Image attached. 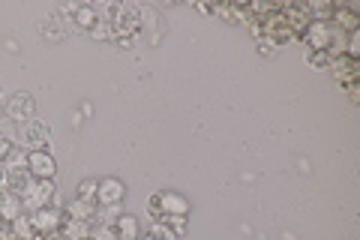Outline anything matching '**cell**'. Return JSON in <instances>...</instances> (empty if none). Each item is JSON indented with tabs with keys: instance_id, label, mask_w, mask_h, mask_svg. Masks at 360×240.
Segmentation results:
<instances>
[{
	"instance_id": "obj_8",
	"label": "cell",
	"mask_w": 360,
	"mask_h": 240,
	"mask_svg": "<svg viewBox=\"0 0 360 240\" xmlns=\"http://www.w3.org/2000/svg\"><path fill=\"white\" fill-rule=\"evenodd\" d=\"M63 13H66V18H70V25L75 30H84V33H90L99 21H103L96 13V6H90V4H72V6H66Z\"/></svg>"
},
{
	"instance_id": "obj_2",
	"label": "cell",
	"mask_w": 360,
	"mask_h": 240,
	"mask_svg": "<svg viewBox=\"0 0 360 240\" xmlns=\"http://www.w3.org/2000/svg\"><path fill=\"white\" fill-rule=\"evenodd\" d=\"M21 196V204L33 213V210H42V208H51L54 196H58V187L54 180H39V177H30V184L18 192Z\"/></svg>"
},
{
	"instance_id": "obj_19",
	"label": "cell",
	"mask_w": 360,
	"mask_h": 240,
	"mask_svg": "<svg viewBox=\"0 0 360 240\" xmlns=\"http://www.w3.org/2000/svg\"><path fill=\"white\" fill-rule=\"evenodd\" d=\"M15 147H18V144H13V139H9V135H4V132H0V165H4L6 159L13 156V151H15Z\"/></svg>"
},
{
	"instance_id": "obj_17",
	"label": "cell",
	"mask_w": 360,
	"mask_h": 240,
	"mask_svg": "<svg viewBox=\"0 0 360 240\" xmlns=\"http://www.w3.org/2000/svg\"><path fill=\"white\" fill-rule=\"evenodd\" d=\"M160 222H165L177 237H184V234H186V216H162Z\"/></svg>"
},
{
	"instance_id": "obj_22",
	"label": "cell",
	"mask_w": 360,
	"mask_h": 240,
	"mask_svg": "<svg viewBox=\"0 0 360 240\" xmlns=\"http://www.w3.org/2000/svg\"><path fill=\"white\" fill-rule=\"evenodd\" d=\"M141 240H156V237L153 234H141Z\"/></svg>"
},
{
	"instance_id": "obj_18",
	"label": "cell",
	"mask_w": 360,
	"mask_h": 240,
	"mask_svg": "<svg viewBox=\"0 0 360 240\" xmlns=\"http://www.w3.org/2000/svg\"><path fill=\"white\" fill-rule=\"evenodd\" d=\"M307 61H309L312 66H319V70H330L333 57H330V54H324V51H307Z\"/></svg>"
},
{
	"instance_id": "obj_7",
	"label": "cell",
	"mask_w": 360,
	"mask_h": 240,
	"mask_svg": "<svg viewBox=\"0 0 360 240\" xmlns=\"http://www.w3.org/2000/svg\"><path fill=\"white\" fill-rule=\"evenodd\" d=\"M63 220H66V213L58 210L54 204H51V208H42V210H33L30 213V225H33V232H37L39 237H49L54 232H60Z\"/></svg>"
},
{
	"instance_id": "obj_20",
	"label": "cell",
	"mask_w": 360,
	"mask_h": 240,
	"mask_svg": "<svg viewBox=\"0 0 360 240\" xmlns=\"http://www.w3.org/2000/svg\"><path fill=\"white\" fill-rule=\"evenodd\" d=\"M9 234H13V222H9V220H4V216H0V240H6Z\"/></svg>"
},
{
	"instance_id": "obj_9",
	"label": "cell",
	"mask_w": 360,
	"mask_h": 240,
	"mask_svg": "<svg viewBox=\"0 0 360 240\" xmlns=\"http://www.w3.org/2000/svg\"><path fill=\"white\" fill-rule=\"evenodd\" d=\"M27 168H30V177H39V180H54V171H58V163L54 156L39 147V151H27Z\"/></svg>"
},
{
	"instance_id": "obj_5",
	"label": "cell",
	"mask_w": 360,
	"mask_h": 240,
	"mask_svg": "<svg viewBox=\"0 0 360 240\" xmlns=\"http://www.w3.org/2000/svg\"><path fill=\"white\" fill-rule=\"evenodd\" d=\"M51 139V127L45 120H27V123H18V135H15V141L18 144H25L30 147V151H39L42 144H49Z\"/></svg>"
},
{
	"instance_id": "obj_13",
	"label": "cell",
	"mask_w": 360,
	"mask_h": 240,
	"mask_svg": "<svg viewBox=\"0 0 360 240\" xmlns=\"http://www.w3.org/2000/svg\"><path fill=\"white\" fill-rule=\"evenodd\" d=\"M330 25H336L340 27L345 37L348 33H357V27H360V18H357V13L352 6H345V4H336L333 6V15H330Z\"/></svg>"
},
{
	"instance_id": "obj_6",
	"label": "cell",
	"mask_w": 360,
	"mask_h": 240,
	"mask_svg": "<svg viewBox=\"0 0 360 240\" xmlns=\"http://www.w3.org/2000/svg\"><path fill=\"white\" fill-rule=\"evenodd\" d=\"M330 70H333V78L340 82L345 90H348V96H352L354 102H360V90H357V61H352V57H345L340 54L336 61L330 63Z\"/></svg>"
},
{
	"instance_id": "obj_11",
	"label": "cell",
	"mask_w": 360,
	"mask_h": 240,
	"mask_svg": "<svg viewBox=\"0 0 360 240\" xmlns=\"http://www.w3.org/2000/svg\"><path fill=\"white\" fill-rule=\"evenodd\" d=\"M123 184L117 177H103L96 180V198H99V208H120L123 201Z\"/></svg>"
},
{
	"instance_id": "obj_21",
	"label": "cell",
	"mask_w": 360,
	"mask_h": 240,
	"mask_svg": "<svg viewBox=\"0 0 360 240\" xmlns=\"http://www.w3.org/2000/svg\"><path fill=\"white\" fill-rule=\"evenodd\" d=\"M0 184H6V171H4V165H0Z\"/></svg>"
},
{
	"instance_id": "obj_12",
	"label": "cell",
	"mask_w": 360,
	"mask_h": 240,
	"mask_svg": "<svg viewBox=\"0 0 360 240\" xmlns=\"http://www.w3.org/2000/svg\"><path fill=\"white\" fill-rule=\"evenodd\" d=\"M25 213V204H21V196L15 189H9L6 184H0V216L9 222H15L18 216Z\"/></svg>"
},
{
	"instance_id": "obj_16",
	"label": "cell",
	"mask_w": 360,
	"mask_h": 240,
	"mask_svg": "<svg viewBox=\"0 0 360 240\" xmlns=\"http://www.w3.org/2000/svg\"><path fill=\"white\" fill-rule=\"evenodd\" d=\"M39 30H42V33H49V39H63V25H60V18H58V15L42 18V21H39Z\"/></svg>"
},
{
	"instance_id": "obj_3",
	"label": "cell",
	"mask_w": 360,
	"mask_h": 240,
	"mask_svg": "<svg viewBox=\"0 0 360 240\" xmlns=\"http://www.w3.org/2000/svg\"><path fill=\"white\" fill-rule=\"evenodd\" d=\"M148 210L153 220H162V216H186L189 201L184 196H177V192H156L148 204Z\"/></svg>"
},
{
	"instance_id": "obj_15",
	"label": "cell",
	"mask_w": 360,
	"mask_h": 240,
	"mask_svg": "<svg viewBox=\"0 0 360 240\" xmlns=\"http://www.w3.org/2000/svg\"><path fill=\"white\" fill-rule=\"evenodd\" d=\"M78 201H84L87 208H96L99 210V198H96V180H84L82 187H78Z\"/></svg>"
},
{
	"instance_id": "obj_1",
	"label": "cell",
	"mask_w": 360,
	"mask_h": 240,
	"mask_svg": "<svg viewBox=\"0 0 360 240\" xmlns=\"http://www.w3.org/2000/svg\"><path fill=\"white\" fill-rule=\"evenodd\" d=\"M103 25L108 30V42L120 45V49H132L135 37L141 30V6L135 4H111L105 6Z\"/></svg>"
},
{
	"instance_id": "obj_14",
	"label": "cell",
	"mask_w": 360,
	"mask_h": 240,
	"mask_svg": "<svg viewBox=\"0 0 360 240\" xmlns=\"http://www.w3.org/2000/svg\"><path fill=\"white\" fill-rule=\"evenodd\" d=\"M115 232H117V240H141V222H139V216L120 213L117 222H115Z\"/></svg>"
},
{
	"instance_id": "obj_4",
	"label": "cell",
	"mask_w": 360,
	"mask_h": 240,
	"mask_svg": "<svg viewBox=\"0 0 360 240\" xmlns=\"http://www.w3.org/2000/svg\"><path fill=\"white\" fill-rule=\"evenodd\" d=\"M4 171H6V187L21 192L27 184H30V168H27V153L21 151V147H15L13 156L4 163Z\"/></svg>"
},
{
	"instance_id": "obj_10",
	"label": "cell",
	"mask_w": 360,
	"mask_h": 240,
	"mask_svg": "<svg viewBox=\"0 0 360 240\" xmlns=\"http://www.w3.org/2000/svg\"><path fill=\"white\" fill-rule=\"evenodd\" d=\"M6 118L13 120V123H27L33 120V114H37V102H33L30 94H15L13 99L6 102Z\"/></svg>"
}]
</instances>
